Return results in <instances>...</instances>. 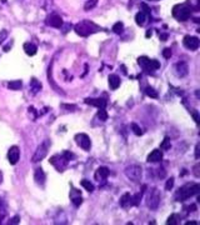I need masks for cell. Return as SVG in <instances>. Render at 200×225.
<instances>
[{
  "instance_id": "cell-1",
  "label": "cell",
  "mask_w": 200,
  "mask_h": 225,
  "mask_svg": "<svg viewBox=\"0 0 200 225\" xmlns=\"http://www.w3.org/2000/svg\"><path fill=\"white\" fill-rule=\"evenodd\" d=\"M200 191V185L199 184H185L184 186L179 188V190L175 194V200L176 201H185L186 199H189L193 195H197Z\"/></svg>"
},
{
  "instance_id": "cell-2",
  "label": "cell",
  "mask_w": 200,
  "mask_h": 225,
  "mask_svg": "<svg viewBox=\"0 0 200 225\" xmlns=\"http://www.w3.org/2000/svg\"><path fill=\"white\" fill-rule=\"evenodd\" d=\"M99 30H101L97 24H94L90 20H83V22L78 23L75 25V33L80 36H89L93 33H97Z\"/></svg>"
},
{
  "instance_id": "cell-3",
  "label": "cell",
  "mask_w": 200,
  "mask_h": 225,
  "mask_svg": "<svg viewBox=\"0 0 200 225\" xmlns=\"http://www.w3.org/2000/svg\"><path fill=\"white\" fill-rule=\"evenodd\" d=\"M173 16L175 19H178L179 22H186L191 16V8L188 4H181V5L174 6Z\"/></svg>"
},
{
  "instance_id": "cell-4",
  "label": "cell",
  "mask_w": 200,
  "mask_h": 225,
  "mask_svg": "<svg viewBox=\"0 0 200 225\" xmlns=\"http://www.w3.org/2000/svg\"><path fill=\"white\" fill-rule=\"evenodd\" d=\"M138 63L139 65L143 68V70H145L147 73H154L155 70H158L160 68V63L158 60H154V59H149L147 56H140L138 59Z\"/></svg>"
},
{
  "instance_id": "cell-5",
  "label": "cell",
  "mask_w": 200,
  "mask_h": 225,
  "mask_svg": "<svg viewBox=\"0 0 200 225\" xmlns=\"http://www.w3.org/2000/svg\"><path fill=\"white\" fill-rule=\"evenodd\" d=\"M125 175L128 176V179H130L133 183H139L143 175V169L140 165L133 164L125 168Z\"/></svg>"
},
{
  "instance_id": "cell-6",
  "label": "cell",
  "mask_w": 200,
  "mask_h": 225,
  "mask_svg": "<svg viewBox=\"0 0 200 225\" xmlns=\"http://www.w3.org/2000/svg\"><path fill=\"white\" fill-rule=\"evenodd\" d=\"M49 148H50V141H49L48 139H45L43 143H41L39 147L36 148L35 153H34V155H33V158H31V161H33V162H38V161L43 160L44 158L48 155Z\"/></svg>"
},
{
  "instance_id": "cell-7",
  "label": "cell",
  "mask_w": 200,
  "mask_h": 225,
  "mask_svg": "<svg viewBox=\"0 0 200 225\" xmlns=\"http://www.w3.org/2000/svg\"><path fill=\"white\" fill-rule=\"evenodd\" d=\"M160 204V193L156 188L150 190V193L148 194V198H147V205L150 208L151 210H155L158 209Z\"/></svg>"
},
{
  "instance_id": "cell-8",
  "label": "cell",
  "mask_w": 200,
  "mask_h": 225,
  "mask_svg": "<svg viewBox=\"0 0 200 225\" xmlns=\"http://www.w3.org/2000/svg\"><path fill=\"white\" fill-rule=\"evenodd\" d=\"M49 161H50V164H53L54 166H55L58 172H64V169L66 168V165H68V162H69V160L66 159L63 154H61V155H54V156H51Z\"/></svg>"
},
{
  "instance_id": "cell-9",
  "label": "cell",
  "mask_w": 200,
  "mask_h": 225,
  "mask_svg": "<svg viewBox=\"0 0 200 225\" xmlns=\"http://www.w3.org/2000/svg\"><path fill=\"white\" fill-rule=\"evenodd\" d=\"M75 140H76V144L83 150H85V151L90 150L91 141H90V138L86 134H84V133H81V134H76V136H75Z\"/></svg>"
},
{
  "instance_id": "cell-10",
  "label": "cell",
  "mask_w": 200,
  "mask_h": 225,
  "mask_svg": "<svg viewBox=\"0 0 200 225\" xmlns=\"http://www.w3.org/2000/svg\"><path fill=\"white\" fill-rule=\"evenodd\" d=\"M183 44L184 47L188 48L189 50H197L199 48L200 41L197 36H191V35H186L184 36V40H183Z\"/></svg>"
},
{
  "instance_id": "cell-11",
  "label": "cell",
  "mask_w": 200,
  "mask_h": 225,
  "mask_svg": "<svg viewBox=\"0 0 200 225\" xmlns=\"http://www.w3.org/2000/svg\"><path fill=\"white\" fill-rule=\"evenodd\" d=\"M47 24L50 25V26H53V28H56V29H60L63 25H64L61 16H60V15H58V14H51V15H49L48 18H47Z\"/></svg>"
},
{
  "instance_id": "cell-12",
  "label": "cell",
  "mask_w": 200,
  "mask_h": 225,
  "mask_svg": "<svg viewBox=\"0 0 200 225\" xmlns=\"http://www.w3.org/2000/svg\"><path fill=\"white\" fill-rule=\"evenodd\" d=\"M19 158H20V150L19 148L14 145V147H11L9 149V151H8V160L11 165H15L16 162L19 161Z\"/></svg>"
},
{
  "instance_id": "cell-13",
  "label": "cell",
  "mask_w": 200,
  "mask_h": 225,
  "mask_svg": "<svg viewBox=\"0 0 200 225\" xmlns=\"http://www.w3.org/2000/svg\"><path fill=\"white\" fill-rule=\"evenodd\" d=\"M84 103L88 104V105H93V106H97L99 109H105L106 106V100L103 99V98H97V99H93V98H88L84 100Z\"/></svg>"
},
{
  "instance_id": "cell-14",
  "label": "cell",
  "mask_w": 200,
  "mask_h": 225,
  "mask_svg": "<svg viewBox=\"0 0 200 225\" xmlns=\"http://www.w3.org/2000/svg\"><path fill=\"white\" fill-rule=\"evenodd\" d=\"M34 179H35V183H36L38 185H44V183H45V179H47V176H45V173H44V170L41 169V168L35 169Z\"/></svg>"
},
{
  "instance_id": "cell-15",
  "label": "cell",
  "mask_w": 200,
  "mask_h": 225,
  "mask_svg": "<svg viewBox=\"0 0 200 225\" xmlns=\"http://www.w3.org/2000/svg\"><path fill=\"white\" fill-rule=\"evenodd\" d=\"M161 159H162V151L159 149L153 150V151L148 155V161L149 162H158V161H161Z\"/></svg>"
},
{
  "instance_id": "cell-16",
  "label": "cell",
  "mask_w": 200,
  "mask_h": 225,
  "mask_svg": "<svg viewBox=\"0 0 200 225\" xmlns=\"http://www.w3.org/2000/svg\"><path fill=\"white\" fill-rule=\"evenodd\" d=\"M109 174H110V170L105 168V166H100V168L95 172V179L97 180H104V179H106L108 176H109Z\"/></svg>"
},
{
  "instance_id": "cell-17",
  "label": "cell",
  "mask_w": 200,
  "mask_h": 225,
  "mask_svg": "<svg viewBox=\"0 0 200 225\" xmlns=\"http://www.w3.org/2000/svg\"><path fill=\"white\" fill-rule=\"evenodd\" d=\"M175 73H176V75L180 78L185 76V75H188V65L184 61L178 63V64L175 65Z\"/></svg>"
},
{
  "instance_id": "cell-18",
  "label": "cell",
  "mask_w": 200,
  "mask_h": 225,
  "mask_svg": "<svg viewBox=\"0 0 200 225\" xmlns=\"http://www.w3.org/2000/svg\"><path fill=\"white\" fill-rule=\"evenodd\" d=\"M109 86L112 90H116L120 86V78L116 74L109 75Z\"/></svg>"
},
{
  "instance_id": "cell-19",
  "label": "cell",
  "mask_w": 200,
  "mask_h": 225,
  "mask_svg": "<svg viewBox=\"0 0 200 225\" xmlns=\"http://www.w3.org/2000/svg\"><path fill=\"white\" fill-rule=\"evenodd\" d=\"M36 45H34L33 43H25L24 44V51L26 53V55L29 56H33V55H35L36 54Z\"/></svg>"
},
{
  "instance_id": "cell-20",
  "label": "cell",
  "mask_w": 200,
  "mask_h": 225,
  "mask_svg": "<svg viewBox=\"0 0 200 225\" xmlns=\"http://www.w3.org/2000/svg\"><path fill=\"white\" fill-rule=\"evenodd\" d=\"M131 200H133V195H130L129 193H125L120 198V205L123 208H128L129 205H131Z\"/></svg>"
},
{
  "instance_id": "cell-21",
  "label": "cell",
  "mask_w": 200,
  "mask_h": 225,
  "mask_svg": "<svg viewBox=\"0 0 200 225\" xmlns=\"http://www.w3.org/2000/svg\"><path fill=\"white\" fill-rule=\"evenodd\" d=\"M30 89H31L33 94H36V93H39V91L41 90V84L36 80L35 78H33L30 80Z\"/></svg>"
},
{
  "instance_id": "cell-22",
  "label": "cell",
  "mask_w": 200,
  "mask_h": 225,
  "mask_svg": "<svg viewBox=\"0 0 200 225\" xmlns=\"http://www.w3.org/2000/svg\"><path fill=\"white\" fill-rule=\"evenodd\" d=\"M22 86H23L22 80H12L10 83H8V88L10 90H19V89H22Z\"/></svg>"
},
{
  "instance_id": "cell-23",
  "label": "cell",
  "mask_w": 200,
  "mask_h": 225,
  "mask_svg": "<svg viewBox=\"0 0 200 225\" xmlns=\"http://www.w3.org/2000/svg\"><path fill=\"white\" fill-rule=\"evenodd\" d=\"M145 19H147V14H144L143 11L138 12L136 16H135V22H136L138 25H140V26H143V25L145 24Z\"/></svg>"
},
{
  "instance_id": "cell-24",
  "label": "cell",
  "mask_w": 200,
  "mask_h": 225,
  "mask_svg": "<svg viewBox=\"0 0 200 225\" xmlns=\"http://www.w3.org/2000/svg\"><path fill=\"white\" fill-rule=\"evenodd\" d=\"M81 186L84 188L85 190H88L89 191V193H91V191H94V185L91 184V183L89 181V180H86V179H84V180H81Z\"/></svg>"
},
{
  "instance_id": "cell-25",
  "label": "cell",
  "mask_w": 200,
  "mask_h": 225,
  "mask_svg": "<svg viewBox=\"0 0 200 225\" xmlns=\"http://www.w3.org/2000/svg\"><path fill=\"white\" fill-rule=\"evenodd\" d=\"M124 30V24L122 22H118L114 24V26H112V31L115 33V34H122Z\"/></svg>"
},
{
  "instance_id": "cell-26",
  "label": "cell",
  "mask_w": 200,
  "mask_h": 225,
  "mask_svg": "<svg viewBox=\"0 0 200 225\" xmlns=\"http://www.w3.org/2000/svg\"><path fill=\"white\" fill-rule=\"evenodd\" d=\"M97 4H98V0H89V1H86L85 3V5H84V9L86 11H89L91 9H94L95 6H97Z\"/></svg>"
},
{
  "instance_id": "cell-27",
  "label": "cell",
  "mask_w": 200,
  "mask_h": 225,
  "mask_svg": "<svg viewBox=\"0 0 200 225\" xmlns=\"http://www.w3.org/2000/svg\"><path fill=\"white\" fill-rule=\"evenodd\" d=\"M172 148V143H170V139L169 138H165L164 140H162V143L160 144V149L161 150H169Z\"/></svg>"
},
{
  "instance_id": "cell-28",
  "label": "cell",
  "mask_w": 200,
  "mask_h": 225,
  "mask_svg": "<svg viewBox=\"0 0 200 225\" xmlns=\"http://www.w3.org/2000/svg\"><path fill=\"white\" fill-rule=\"evenodd\" d=\"M145 93H147V95L150 98H154V99L158 98V91L154 90V88H151V86H148L147 89H145Z\"/></svg>"
},
{
  "instance_id": "cell-29",
  "label": "cell",
  "mask_w": 200,
  "mask_h": 225,
  "mask_svg": "<svg viewBox=\"0 0 200 225\" xmlns=\"http://www.w3.org/2000/svg\"><path fill=\"white\" fill-rule=\"evenodd\" d=\"M178 220H179V216L176 214H172L169 216V219H168V222H166V224L168 225H176L178 224Z\"/></svg>"
},
{
  "instance_id": "cell-30",
  "label": "cell",
  "mask_w": 200,
  "mask_h": 225,
  "mask_svg": "<svg viewBox=\"0 0 200 225\" xmlns=\"http://www.w3.org/2000/svg\"><path fill=\"white\" fill-rule=\"evenodd\" d=\"M98 118L101 120V122H105V120H108V112L105 109H99L98 111Z\"/></svg>"
},
{
  "instance_id": "cell-31",
  "label": "cell",
  "mask_w": 200,
  "mask_h": 225,
  "mask_svg": "<svg viewBox=\"0 0 200 225\" xmlns=\"http://www.w3.org/2000/svg\"><path fill=\"white\" fill-rule=\"evenodd\" d=\"M141 193H138L136 195H134V197H133V200H131V205H139V203H140V200H141Z\"/></svg>"
},
{
  "instance_id": "cell-32",
  "label": "cell",
  "mask_w": 200,
  "mask_h": 225,
  "mask_svg": "<svg viewBox=\"0 0 200 225\" xmlns=\"http://www.w3.org/2000/svg\"><path fill=\"white\" fill-rule=\"evenodd\" d=\"M72 200H73V204L75 206H79L80 204L83 203V199H81V195H78V197H72Z\"/></svg>"
},
{
  "instance_id": "cell-33",
  "label": "cell",
  "mask_w": 200,
  "mask_h": 225,
  "mask_svg": "<svg viewBox=\"0 0 200 225\" xmlns=\"http://www.w3.org/2000/svg\"><path fill=\"white\" fill-rule=\"evenodd\" d=\"M131 129H133V131H134V134H135V135H138V136L143 134V131H141L140 126H138V125H136L135 123H133V124H131Z\"/></svg>"
},
{
  "instance_id": "cell-34",
  "label": "cell",
  "mask_w": 200,
  "mask_h": 225,
  "mask_svg": "<svg viewBox=\"0 0 200 225\" xmlns=\"http://www.w3.org/2000/svg\"><path fill=\"white\" fill-rule=\"evenodd\" d=\"M172 49L170 48H165L164 50H162V56L165 58V59H170L172 58Z\"/></svg>"
},
{
  "instance_id": "cell-35",
  "label": "cell",
  "mask_w": 200,
  "mask_h": 225,
  "mask_svg": "<svg viewBox=\"0 0 200 225\" xmlns=\"http://www.w3.org/2000/svg\"><path fill=\"white\" fill-rule=\"evenodd\" d=\"M173 186H174V178H170L165 184V190H172Z\"/></svg>"
},
{
  "instance_id": "cell-36",
  "label": "cell",
  "mask_w": 200,
  "mask_h": 225,
  "mask_svg": "<svg viewBox=\"0 0 200 225\" xmlns=\"http://www.w3.org/2000/svg\"><path fill=\"white\" fill-rule=\"evenodd\" d=\"M8 36V31L6 30H3V31H0V44L3 43L4 40H5V38Z\"/></svg>"
},
{
  "instance_id": "cell-37",
  "label": "cell",
  "mask_w": 200,
  "mask_h": 225,
  "mask_svg": "<svg viewBox=\"0 0 200 225\" xmlns=\"http://www.w3.org/2000/svg\"><path fill=\"white\" fill-rule=\"evenodd\" d=\"M63 155H64L68 160H72L73 158H74V154H73V153H70V151H64V153H63Z\"/></svg>"
},
{
  "instance_id": "cell-38",
  "label": "cell",
  "mask_w": 200,
  "mask_h": 225,
  "mask_svg": "<svg viewBox=\"0 0 200 225\" xmlns=\"http://www.w3.org/2000/svg\"><path fill=\"white\" fill-rule=\"evenodd\" d=\"M195 158L197 159L200 158V145L199 144H197V147H195Z\"/></svg>"
},
{
  "instance_id": "cell-39",
  "label": "cell",
  "mask_w": 200,
  "mask_h": 225,
  "mask_svg": "<svg viewBox=\"0 0 200 225\" xmlns=\"http://www.w3.org/2000/svg\"><path fill=\"white\" fill-rule=\"evenodd\" d=\"M141 8H143V9H144V14H148V15H150V9H149V8H148V5H147V4H141Z\"/></svg>"
},
{
  "instance_id": "cell-40",
  "label": "cell",
  "mask_w": 200,
  "mask_h": 225,
  "mask_svg": "<svg viewBox=\"0 0 200 225\" xmlns=\"http://www.w3.org/2000/svg\"><path fill=\"white\" fill-rule=\"evenodd\" d=\"M199 166H200L199 164H197V165L194 166V174H195V176H198V178L200 176V174H199Z\"/></svg>"
},
{
  "instance_id": "cell-41",
  "label": "cell",
  "mask_w": 200,
  "mask_h": 225,
  "mask_svg": "<svg viewBox=\"0 0 200 225\" xmlns=\"http://www.w3.org/2000/svg\"><path fill=\"white\" fill-rule=\"evenodd\" d=\"M19 220H20L19 216H14V218L11 219V222H10L9 224H18V223H19Z\"/></svg>"
},
{
  "instance_id": "cell-42",
  "label": "cell",
  "mask_w": 200,
  "mask_h": 225,
  "mask_svg": "<svg viewBox=\"0 0 200 225\" xmlns=\"http://www.w3.org/2000/svg\"><path fill=\"white\" fill-rule=\"evenodd\" d=\"M188 209H189V210H188V211H191V212H193V211H195V210H197V205H195V204H191V205L189 206V208H188Z\"/></svg>"
},
{
  "instance_id": "cell-43",
  "label": "cell",
  "mask_w": 200,
  "mask_h": 225,
  "mask_svg": "<svg viewBox=\"0 0 200 225\" xmlns=\"http://www.w3.org/2000/svg\"><path fill=\"white\" fill-rule=\"evenodd\" d=\"M168 39V34H160V40L161 41H166Z\"/></svg>"
},
{
  "instance_id": "cell-44",
  "label": "cell",
  "mask_w": 200,
  "mask_h": 225,
  "mask_svg": "<svg viewBox=\"0 0 200 225\" xmlns=\"http://www.w3.org/2000/svg\"><path fill=\"white\" fill-rule=\"evenodd\" d=\"M69 28H72V25H70V24H65V26H64V30H63V33H68Z\"/></svg>"
},
{
  "instance_id": "cell-45",
  "label": "cell",
  "mask_w": 200,
  "mask_h": 225,
  "mask_svg": "<svg viewBox=\"0 0 200 225\" xmlns=\"http://www.w3.org/2000/svg\"><path fill=\"white\" fill-rule=\"evenodd\" d=\"M63 106H64V108H66V109H75V108H76L75 105H65V104H64V105H63Z\"/></svg>"
},
{
  "instance_id": "cell-46",
  "label": "cell",
  "mask_w": 200,
  "mask_h": 225,
  "mask_svg": "<svg viewBox=\"0 0 200 225\" xmlns=\"http://www.w3.org/2000/svg\"><path fill=\"white\" fill-rule=\"evenodd\" d=\"M151 34H153V33H151V30L149 29V30L147 31V34H145V36H147V38H150V36H151Z\"/></svg>"
},
{
  "instance_id": "cell-47",
  "label": "cell",
  "mask_w": 200,
  "mask_h": 225,
  "mask_svg": "<svg viewBox=\"0 0 200 225\" xmlns=\"http://www.w3.org/2000/svg\"><path fill=\"white\" fill-rule=\"evenodd\" d=\"M198 223L197 222H188V223H185V225H197Z\"/></svg>"
},
{
  "instance_id": "cell-48",
  "label": "cell",
  "mask_w": 200,
  "mask_h": 225,
  "mask_svg": "<svg viewBox=\"0 0 200 225\" xmlns=\"http://www.w3.org/2000/svg\"><path fill=\"white\" fill-rule=\"evenodd\" d=\"M1 180H3V174L0 173V183H1Z\"/></svg>"
}]
</instances>
